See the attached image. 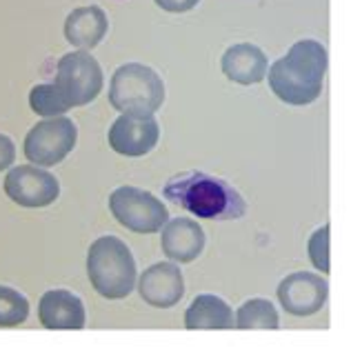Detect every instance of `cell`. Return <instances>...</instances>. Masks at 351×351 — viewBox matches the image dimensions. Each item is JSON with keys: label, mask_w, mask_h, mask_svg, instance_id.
<instances>
[{"label": "cell", "mask_w": 351, "mask_h": 351, "mask_svg": "<svg viewBox=\"0 0 351 351\" xmlns=\"http://www.w3.org/2000/svg\"><path fill=\"white\" fill-rule=\"evenodd\" d=\"M325 71L327 49L318 40H300L265 76H269V87L282 103L302 107L320 98Z\"/></svg>", "instance_id": "cell-1"}, {"label": "cell", "mask_w": 351, "mask_h": 351, "mask_svg": "<svg viewBox=\"0 0 351 351\" xmlns=\"http://www.w3.org/2000/svg\"><path fill=\"white\" fill-rule=\"evenodd\" d=\"M165 198L189 214L207 220H236L247 214V202L223 178L205 171H184L165 184Z\"/></svg>", "instance_id": "cell-2"}, {"label": "cell", "mask_w": 351, "mask_h": 351, "mask_svg": "<svg viewBox=\"0 0 351 351\" xmlns=\"http://www.w3.org/2000/svg\"><path fill=\"white\" fill-rule=\"evenodd\" d=\"M87 276L103 298L123 300L136 287V261L123 240L103 236L87 252Z\"/></svg>", "instance_id": "cell-3"}, {"label": "cell", "mask_w": 351, "mask_h": 351, "mask_svg": "<svg viewBox=\"0 0 351 351\" xmlns=\"http://www.w3.org/2000/svg\"><path fill=\"white\" fill-rule=\"evenodd\" d=\"M109 103L120 114H156L165 103V82L147 64L127 62L114 71L109 85Z\"/></svg>", "instance_id": "cell-4"}, {"label": "cell", "mask_w": 351, "mask_h": 351, "mask_svg": "<svg viewBox=\"0 0 351 351\" xmlns=\"http://www.w3.org/2000/svg\"><path fill=\"white\" fill-rule=\"evenodd\" d=\"M103 69L87 49L64 53L56 64L53 85L64 96L69 107H85L103 91Z\"/></svg>", "instance_id": "cell-5"}, {"label": "cell", "mask_w": 351, "mask_h": 351, "mask_svg": "<svg viewBox=\"0 0 351 351\" xmlns=\"http://www.w3.org/2000/svg\"><path fill=\"white\" fill-rule=\"evenodd\" d=\"M109 209L120 225L136 234H154L169 220L162 200L138 187H118L109 196Z\"/></svg>", "instance_id": "cell-6"}, {"label": "cell", "mask_w": 351, "mask_h": 351, "mask_svg": "<svg viewBox=\"0 0 351 351\" xmlns=\"http://www.w3.org/2000/svg\"><path fill=\"white\" fill-rule=\"evenodd\" d=\"M78 129L73 120L64 116H53L34 125L25 138V156L27 160L38 167H53L69 156L76 147Z\"/></svg>", "instance_id": "cell-7"}, {"label": "cell", "mask_w": 351, "mask_h": 351, "mask_svg": "<svg viewBox=\"0 0 351 351\" xmlns=\"http://www.w3.org/2000/svg\"><path fill=\"white\" fill-rule=\"evenodd\" d=\"M5 193L21 207H47L60 196L56 176L40 169L38 165H21L14 167L5 178Z\"/></svg>", "instance_id": "cell-8"}, {"label": "cell", "mask_w": 351, "mask_h": 351, "mask_svg": "<svg viewBox=\"0 0 351 351\" xmlns=\"http://www.w3.org/2000/svg\"><path fill=\"white\" fill-rule=\"evenodd\" d=\"M109 145L120 156L138 158L149 154L160 138V127L154 114L125 112L109 127Z\"/></svg>", "instance_id": "cell-9"}, {"label": "cell", "mask_w": 351, "mask_h": 351, "mask_svg": "<svg viewBox=\"0 0 351 351\" xmlns=\"http://www.w3.org/2000/svg\"><path fill=\"white\" fill-rule=\"evenodd\" d=\"M329 295V282L318 274L298 271L278 285V300L291 316H313L322 309Z\"/></svg>", "instance_id": "cell-10"}, {"label": "cell", "mask_w": 351, "mask_h": 351, "mask_svg": "<svg viewBox=\"0 0 351 351\" xmlns=\"http://www.w3.org/2000/svg\"><path fill=\"white\" fill-rule=\"evenodd\" d=\"M141 298L158 309H169L178 304L184 295V278L182 271L173 263H158L145 269L138 280Z\"/></svg>", "instance_id": "cell-11"}, {"label": "cell", "mask_w": 351, "mask_h": 351, "mask_svg": "<svg viewBox=\"0 0 351 351\" xmlns=\"http://www.w3.org/2000/svg\"><path fill=\"white\" fill-rule=\"evenodd\" d=\"M160 247L173 263H191L205 249V232L196 220L173 218L171 223H165Z\"/></svg>", "instance_id": "cell-12"}, {"label": "cell", "mask_w": 351, "mask_h": 351, "mask_svg": "<svg viewBox=\"0 0 351 351\" xmlns=\"http://www.w3.org/2000/svg\"><path fill=\"white\" fill-rule=\"evenodd\" d=\"M38 318L45 329H82L85 327V304L67 289L47 291L38 304Z\"/></svg>", "instance_id": "cell-13"}, {"label": "cell", "mask_w": 351, "mask_h": 351, "mask_svg": "<svg viewBox=\"0 0 351 351\" xmlns=\"http://www.w3.org/2000/svg\"><path fill=\"white\" fill-rule=\"evenodd\" d=\"M223 73L238 82V85H256L261 82L267 73V56L261 47H256L252 43H240L232 45L225 53H223Z\"/></svg>", "instance_id": "cell-14"}, {"label": "cell", "mask_w": 351, "mask_h": 351, "mask_svg": "<svg viewBox=\"0 0 351 351\" xmlns=\"http://www.w3.org/2000/svg\"><path fill=\"white\" fill-rule=\"evenodd\" d=\"M109 29L107 16L100 7H78L64 21V38L78 49H94L105 38Z\"/></svg>", "instance_id": "cell-15"}, {"label": "cell", "mask_w": 351, "mask_h": 351, "mask_svg": "<svg viewBox=\"0 0 351 351\" xmlns=\"http://www.w3.org/2000/svg\"><path fill=\"white\" fill-rule=\"evenodd\" d=\"M187 329H234L232 307L214 293L196 295L189 309L184 311Z\"/></svg>", "instance_id": "cell-16"}, {"label": "cell", "mask_w": 351, "mask_h": 351, "mask_svg": "<svg viewBox=\"0 0 351 351\" xmlns=\"http://www.w3.org/2000/svg\"><path fill=\"white\" fill-rule=\"evenodd\" d=\"M234 327H238V329H278L280 316L269 300L252 298L238 309Z\"/></svg>", "instance_id": "cell-17"}, {"label": "cell", "mask_w": 351, "mask_h": 351, "mask_svg": "<svg viewBox=\"0 0 351 351\" xmlns=\"http://www.w3.org/2000/svg\"><path fill=\"white\" fill-rule=\"evenodd\" d=\"M29 107H32V112H36L38 116H45V118L62 116L64 112H69L71 109L53 82H47V85H36L29 91Z\"/></svg>", "instance_id": "cell-18"}, {"label": "cell", "mask_w": 351, "mask_h": 351, "mask_svg": "<svg viewBox=\"0 0 351 351\" xmlns=\"http://www.w3.org/2000/svg\"><path fill=\"white\" fill-rule=\"evenodd\" d=\"M29 316V300L21 291L0 285V327H18Z\"/></svg>", "instance_id": "cell-19"}, {"label": "cell", "mask_w": 351, "mask_h": 351, "mask_svg": "<svg viewBox=\"0 0 351 351\" xmlns=\"http://www.w3.org/2000/svg\"><path fill=\"white\" fill-rule=\"evenodd\" d=\"M329 232H331V227L325 225L309 238V245H307L313 267L320 269L325 276L331 271V265H329Z\"/></svg>", "instance_id": "cell-20"}, {"label": "cell", "mask_w": 351, "mask_h": 351, "mask_svg": "<svg viewBox=\"0 0 351 351\" xmlns=\"http://www.w3.org/2000/svg\"><path fill=\"white\" fill-rule=\"evenodd\" d=\"M16 160V147L14 141L5 134H0V171L12 167V162Z\"/></svg>", "instance_id": "cell-21"}, {"label": "cell", "mask_w": 351, "mask_h": 351, "mask_svg": "<svg viewBox=\"0 0 351 351\" xmlns=\"http://www.w3.org/2000/svg\"><path fill=\"white\" fill-rule=\"evenodd\" d=\"M156 5L165 12H171V14H184L189 12V9L196 7L200 0H154Z\"/></svg>", "instance_id": "cell-22"}]
</instances>
